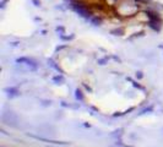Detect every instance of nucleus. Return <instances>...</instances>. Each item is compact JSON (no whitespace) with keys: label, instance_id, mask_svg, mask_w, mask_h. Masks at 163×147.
Listing matches in <instances>:
<instances>
[{"label":"nucleus","instance_id":"obj_1","mask_svg":"<svg viewBox=\"0 0 163 147\" xmlns=\"http://www.w3.org/2000/svg\"><path fill=\"white\" fill-rule=\"evenodd\" d=\"M35 4H36V6H38V5H41V1H38V0H32Z\"/></svg>","mask_w":163,"mask_h":147},{"label":"nucleus","instance_id":"obj_2","mask_svg":"<svg viewBox=\"0 0 163 147\" xmlns=\"http://www.w3.org/2000/svg\"><path fill=\"white\" fill-rule=\"evenodd\" d=\"M108 1H109L110 4H115V2H118L119 0H108Z\"/></svg>","mask_w":163,"mask_h":147}]
</instances>
